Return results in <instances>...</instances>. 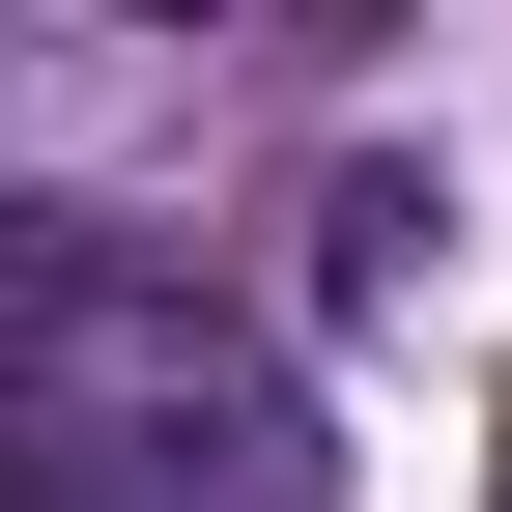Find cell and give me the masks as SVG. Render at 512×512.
I'll return each instance as SVG.
<instances>
[{
	"label": "cell",
	"mask_w": 512,
	"mask_h": 512,
	"mask_svg": "<svg viewBox=\"0 0 512 512\" xmlns=\"http://www.w3.org/2000/svg\"><path fill=\"white\" fill-rule=\"evenodd\" d=\"M0 484L29 512H313V399L285 342L143 256H29L0 285Z\"/></svg>",
	"instance_id": "cell-1"
},
{
	"label": "cell",
	"mask_w": 512,
	"mask_h": 512,
	"mask_svg": "<svg viewBox=\"0 0 512 512\" xmlns=\"http://www.w3.org/2000/svg\"><path fill=\"white\" fill-rule=\"evenodd\" d=\"M0 512H29V484H0Z\"/></svg>",
	"instance_id": "cell-2"
}]
</instances>
